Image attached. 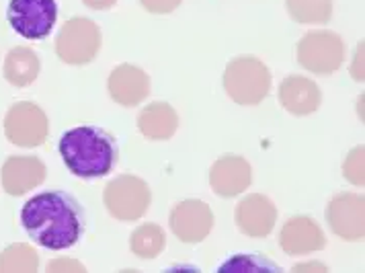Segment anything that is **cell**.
Here are the masks:
<instances>
[{"label": "cell", "mask_w": 365, "mask_h": 273, "mask_svg": "<svg viewBox=\"0 0 365 273\" xmlns=\"http://www.w3.org/2000/svg\"><path fill=\"white\" fill-rule=\"evenodd\" d=\"M39 70H41L39 56L25 46H17L6 53L2 72L11 85L17 86V88H25V86H31L37 81Z\"/></svg>", "instance_id": "cell-18"}, {"label": "cell", "mask_w": 365, "mask_h": 273, "mask_svg": "<svg viewBox=\"0 0 365 273\" xmlns=\"http://www.w3.org/2000/svg\"><path fill=\"white\" fill-rule=\"evenodd\" d=\"M50 134V120L46 111L31 101H19L9 107L4 115V136L19 148L41 146Z\"/></svg>", "instance_id": "cell-7"}, {"label": "cell", "mask_w": 365, "mask_h": 273, "mask_svg": "<svg viewBox=\"0 0 365 273\" xmlns=\"http://www.w3.org/2000/svg\"><path fill=\"white\" fill-rule=\"evenodd\" d=\"M287 13L296 23L322 25L329 23L332 15V0H285Z\"/></svg>", "instance_id": "cell-20"}, {"label": "cell", "mask_w": 365, "mask_h": 273, "mask_svg": "<svg viewBox=\"0 0 365 273\" xmlns=\"http://www.w3.org/2000/svg\"><path fill=\"white\" fill-rule=\"evenodd\" d=\"M39 269V255L34 247L17 242L6 247L0 253V272H37Z\"/></svg>", "instance_id": "cell-21"}, {"label": "cell", "mask_w": 365, "mask_h": 273, "mask_svg": "<svg viewBox=\"0 0 365 273\" xmlns=\"http://www.w3.org/2000/svg\"><path fill=\"white\" fill-rule=\"evenodd\" d=\"M364 195L339 193L327 207V220L331 230L345 240H361L365 235Z\"/></svg>", "instance_id": "cell-10"}, {"label": "cell", "mask_w": 365, "mask_h": 273, "mask_svg": "<svg viewBox=\"0 0 365 273\" xmlns=\"http://www.w3.org/2000/svg\"><path fill=\"white\" fill-rule=\"evenodd\" d=\"M279 103L292 115H310L322 103V93L312 78L292 74L279 85Z\"/></svg>", "instance_id": "cell-16"}, {"label": "cell", "mask_w": 365, "mask_h": 273, "mask_svg": "<svg viewBox=\"0 0 365 273\" xmlns=\"http://www.w3.org/2000/svg\"><path fill=\"white\" fill-rule=\"evenodd\" d=\"M252 183V169L249 160L238 154H224L212 165L210 185L220 197H236L245 193Z\"/></svg>", "instance_id": "cell-12"}, {"label": "cell", "mask_w": 365, "mask_h": 273, "mask_svg": "<svg viewBox=\"0 0 365 273\" xmlns=\"http://www.w3.org/2000/svg\"><path fill=\"white\" fill-rule=\"evenodd\" d=\"M296 56L302 68L327 76L343 66L345 41L334 31H310L298 41Z\"/></svg>", "instance_id": "cell-6"}, {"label": "cell", "mask_w": 365, "mask_h": 273, "mask_svg": "<svg viewBox=\"0 0 365 273\" xmlns=\"http://www.w3.org/2000/svg\"><path fill=\"white\" fill-rule=\"evenodd\" d=\"M70 259H56V261H51V265H48V272H58V269H70ZM72 269H76V272H84L83 265H72Z\"/></svg>", "instance_id": "cell-25"}, {"label": "cell", "mask_w": 365, "mask_h": 273, "mask_svg": "<svg viewBox=\"0 0 365 273\" xmlns=\"http://www.w3.org/2000/svg\"><path fill=\"white\" fill-rule=\"evenodd\" d=\"M132 253L140 259H154L158 257L166 247L165 230L154 222H146L138 226L133 230L132 239H130Z\"/></svg>", "instance_id": "cell-19"}, {"label": "cell", "mask_w": 365, "mask_h": 273, "mask_svg": "<svg viewBox=\"0 0 365 273\" xmlns=\"http://www.w3.org/2000/svg\"><path fill=\"white\" fill-rule=\"evenodd\" d=\"M6 21L13 31L29 41H41L51 34L58 21L56 0H11Z\"/></svg>", "instance_id": "cell-8"}, {"label": "cell", "mask_w": 365, "mask_h": 273, "mask_svg": "<svg viewBox=\"0 0 365 273\" xmlns=\"http://www.w3.org/2000/svg\"><path fill=\"white\" fill-rule=\"evenodd\" d=\"M58 150L68 171L81 179L107 177L119 158L115 138L95 125H78L64 132Z\"/></svg>", "instance_id": "cell-2"}, {"label": "cell", "mask_w": 365, "mask_h": 273, "mask_svg": "<svg viewBox=\"0 0 365 273\" xmlns=\"http://www.w3.org/2000/svg\"><path fill=\"white\" fill-rule=\"evenodd\" d=\"M294 269H320V272H324V267H320V265H308V267H302V265H298V267H294Z\"/></svg>", "instance_id": "cell-27"}, {"label": "cell", "mask_w": 365, "mask_h": 273, "mask_svg": "<svg viewBox=\"0 0 365 273\" xmlns=\"http://www.w3.org/2000/svg\"><path fill=\"white\" fill-rule=\"evenodd\" d=\"M140 2L152 15H168L175 9H179L182 0H140Z\"/></svg>", "instance_id": "cell-24"}, {"label": "cell", "mask_w": 365, "mask_h": 273, "mask_svg": "<svg viewBox=\"0 0 365 273\" xmlns=\"http://www.w3.org/2000/svg\"><path fill=\"white\" fill-rule=\"evenodd\" d=\"M168 224L181 242L195 244L210 237L214 228V214L212 207L201 200H185L173 207Z\"/></svg>", "instance_id": "cell-9"}, {"label": "cell", "mask_w": 365, "mask_h": 273, "mask_svg": "<svg viewBox=\"0 0 365 273\" xmlns=\"http://www.w3.org/2000/svg\"><path fill=\"white\" fill-rule=\"evenodd\" d=\"M109 95L123 107H135L150 95V76L133 64H121L109 74Z\"/></svg>", "instance_id": "cell-15"}, {"label": "cell", "mask_w": 365, "mask_h": 273, "mask_svg": "<svg viewBox=\"0 0 365 273\" xmlns=\"http://www.w3.org/2000/svg\"><path fill=\"white\" fill-rule=\"evenodd\" d=\"M101 29L95 21L72 17L56 35V53L68 66L91 64L101 51Z\"/></svg>", "instance_id": "cell-4"}, {"label": "cell", "mask_w": 365, "mask_h": 273, "mask_svg": "<svg viewBox=\"0 0 365 273\" xmlns=\"http://www.w3.org/2000/svg\"><path fill=\"white\" fill-rule=\"evenodd\" d=\"M21 226L37 247L64 251L83 239L84 207L66 191H43L25 202Z\"/></svg>", "instance_id": "cell-1"}, {"label": "cell", "mask_w": 365, "mask_h": 273, "mask_svg": "<svg viewBox=\"0 0 365 273\" xmlns=\"http://www.w3.org/2000/svg\"><path fill=\"white\" fill-rule=\"evenodd\" d=\"M0 181H2V189L9 195L21 197L46 181V165L41 158L31 154L9 156L2 165Z\"/></svg>", "instance_id": "cell-11"}, {"label": "cell", "mask_w": 365, "mask_h": 273, "mask_svg": "<svg viewBox=\"0 0 365 273\" xmlns=\"http://www.w3.org/2000/svg\"><path fill=\"white\" fill-rule=\"evenodd\" d=\"M279 244H282L283 253L287 255H308L312 251H322L327 247V239L320 226L312 218L296 216L283 224Z\"/></svg>", "instance_id": "cell-14"}, {"label": "cell", "mask_w": 365, "mask_h": 273, "mask_svg": "<svg viewBox=\"0 0 365 273\" xmlns=\"http://www.w3.org/2000/svg\"><path fill=\"white\" fill-rule=\"evenodd\" d=\"M83 2L93 11H107L117 4V0H83Z\"/></svg>", "instance_id": "cell-26"}, {"label": "cell", "mask_w": 365, "mask_h": 273, "mask_svg": "<svg viewBox=\"0 0 365 273\" xmlns=\"http://www.w3.org/2000/svg\"><path fill=\"white\" fill-rule=\"evenodd\" d=\"M234 218H236V226L240 228V232H245L247 237H252V239H263V237H269L271 230L275 228L277 207L267 195L252 193L236 205Z\"/></svg>", "instance_id": "cell-13"}, {"label": "cell", "mask_w": 365, "mask_h": 273, "mask_svg": "<svg viewBox=\"0 0 365 273\" xmlns=\"http://www.w3.org/2000/svg\"><path fill=\"white\" fill-rule=\"evenodd\" d=\"M179 128V115L168 103H150L138 115V130L148 140H168Z\"/></svg>", "instance_id": "cell-17"}, {"label": "cell", "mask_w": 365, "mask_h": 273, "mask_svg": "<svg viewBox=\"0 0 365 273\" xmlns=\"http://www.w3.org/2000/svg\"><path fill=\"white\" fill-rule=\"evenodd\" d=\"M220 273H282V267L275 265L271 259L255 253H240V255L228 257L220 267Z\"/></svg>", "instance_id": "cell-22"}, {"label": "cell", "mask_w": 365, "mask_h": 273, "mask_svg": "<svg viewBox=\"0 0 365 273\" xmlns=\"http://www.w3.org/2000/svg\"><path fill=\"white\" fill-rule=\"evenodd\" d=\"M224 88L238 105H259L271 91V72L257 56H238L224 70Z\"/></svg>", "instance_id": "cell-3"}, {"label": "cell", "mask_w": 365, "mask_h": 273, "mask_svg": "<svg viewBox=\"0 0 365 273\" xmlns=\"http://www.w3.org/2000/svg\"><path fill=\"white\" fill-rule=\"evenodd\" d=\"M343 175L353 185H364V146H357L349 154L345 165H343Z\"/></svg>", "instance_id": "cell-23"}, {"label": "cell", "mask_w": 365, "mask_h": 273, "mask_svg": "<svg viewBox=\"0 0 365 273\" xmlns=\"http://www.w3.org/2000/svg\"><path fill=\"white\" fill-rule=\"evenodd\" d=\"M107 212L121 222H132L148 212L152 193L148 183L135 175H119L103 191Z\"/></svg>", "instance_id": "cell-5"}]
</instances>
